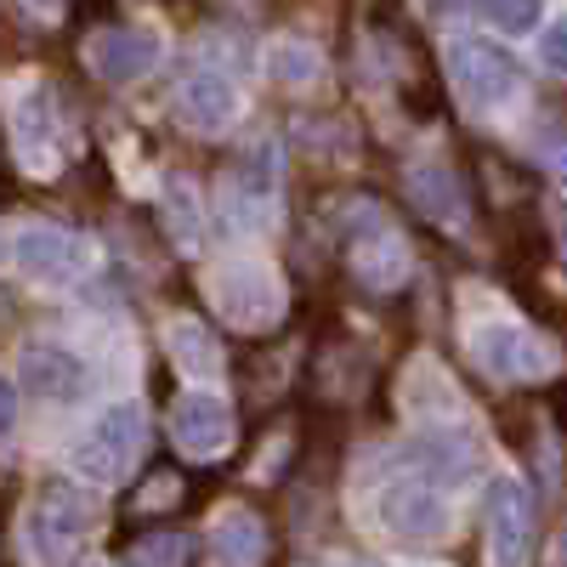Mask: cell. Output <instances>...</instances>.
<instances>
[{
  "mask_svg": "<svg viewBox=\"0 0 567 567\" xmlns=\"http://www.w3.org/2000/svg\"><path fill=\"white\" fill-rule=\"evenodd\" d=\"M182 561H187V539L182 534H148V539L125 545L120 567H182Z\"/></svg>",
  "mask_w": 567,
  "mask_h": 567,
  "instance_id": "19",
  "label": "cell"
},
{
  "mask_svg": "<svg viewBox=\"0 0 567 567\" xmlns=\"http://www.w3.org/2000/svg\"><path fill=\"white\" fill-rule=\"evenodd\" d=\"M159 63V34L154 29H109L91 40V69H97L109 85H136Z\"/></svg>",
  "mask_w": 567,
  "mask_h": 567,
  "instance_id": "10",
  "label": "cell"
},
{
  "mask_svg": "<svg viewBox=\"0 0 567 567\" xmlns=\"http://www.w3.org/2000/svg\"><path fill=\"white\" fill-rule=\"evenodd\" d=\"M18 142H23V159H29V171H40V176H58L63 165H69V131H63V114H58V97L52 91H29L23 97V109H18Z\"/></svg>",
  "mask_w": 567,
  "mask_h": 567,
  "instance_id": "7",
  "label": "cell"
},
{
  "mask_svg": "<svg viewBox=\"0 0 567 567\" xmlns=\"http://www.w3.org/2000/svg\"><path fill=\"white\" fill-rule=\"evenodd\" d=\"M165 494H176V477H171V471H159V477H154L148 488H142V499H136V505H142V511H159V499H165Z\"/></svg>",
  "mask_w": 567,
  "mask_h": 567,
  "instance_id": "24",
  "label": "cell"
},
{
  "mask_svg": "<svg viewBox=\"0 0 567 567\" xmlns=\"http://www.w3.org/2000/svg\"><path fill=\"white\" fill-rule=\"evenodd\" d=\"M347 267H352L358 284H369V290H392V284H403L409 250H403V239L392 227H363L347 245Z\"/></svg>",
  "mask_w": 567,
  "mask_h": 567,
  "instance_id": "14",
  "label": "cell"
},
{
  "mask_svg": "<svg viewBox=\"0 0 567 567\" xmlns=\"http://www.w3.org/2000/svg\"><path fill=\"white\" fill-rule=\"evenodd\" d=\"M381 523L398 539H437L449 528V505H443L437 488H425V483H392L381 494Z\"/></svg>",
  "mask_w": 567,
  "mask_h": 567,
  "instance_id": "9",
  "label": "cell"
},
{
  "mask_svg": "<svg viewBox=\"0 0 567 567\" xmlns=\"http://www.w3.org/2000/svg\"><path fill=\"white\" fill-rule=\"evenodd\" d=\"M210 301L233 329H272L284 318V284L261 256H221L210 272Z\"/></svg>",
  "mask_w": 567,
  "mask_h": 567,
  "instance_id": "1",
  "label": "cell"
},
{
  "mask_svg": "<svg viewBox=\"0 0 567 567\" xmlns=\"http://www.w3.org/2000/svg\"><path fill=\"white\" fill-rule=\"evenodd\" d=\"M165 227H171V239L182 256H194L205 245V210H199V194L187 182H171V194H165Z\"/></svg>",
  "mask_w": 567,
  "mask_h": 567,
  "instance_id": "18",
  "label": "cell"
},
{
  "mask_svg": "<svg viewBox=\"0 0 567 567\" xmlns=\"http://www.w3.org/2000/svg\"><path fill=\"white\" fill-rule=\"evenodd\" d=\"M23 392H34L45 403H69L85 392V363L63 347H29L23 352Z\"/></svg>",
  "mask_w": 567,
  "mask_h": 567,
  "instance_id": "15",
  "label": "cell"
},
{
  "mask_svg": "<svg viewBox=\"0 0 567 567\" xmlns=\"http://www.w3.org/2000/svg\"><path fill=\"white\" fill-rule=\"evenodd\" d=\"M80 261H85V245L74 239L69 227H29V233H18V267L29 272V278H45V284H63V278H74L80 272Z\"/></svg>",
  "mask_w": 567,
  "mask_h": 567,
  "instance_id": "13",
  "label": "cell"
},
{
  "mask_svg": "<svg viewBox=\"0 0 567 567\" xmlns=\"http://www.w3.org/2000/svg\"><path fill=\"white\" fill-rule=\"evenodd\" d=\"M449 80L471 103H505L516 91V63H511V52H499L488 40H454L449 45Z\"/></svg>",
  "mask_w": 567,
  "mask_h": 567,
  "instance_id": "6",
  "label": "cell"
},
{
  "mask_svg": "<svg viewBox=\"0 0 567 567\" xmlns=\"http://www.w3.org/2000/svg\"><path fill=\"white\" fill-rule=\"evenodd\" d=\"M7 323H12V296L0 290V329H7Z\"/></svg>",
  "mask_w": 567,
  "mask_h": 567,
  "instance_id": "26",
  "label": "cell"
},
{
  "mask_svg": "<svg viewBox=\"0 0 567 567\" xmlns=\"http://www.w3.org/2000/svg\"><path fill=\"white\" fill-rule=\"evenodd\" d=\"M267 556H272V534L256 511L233 505L210 523V561L216 567H267Z\"/></svg>",
  "mask_w": 567,
  "mask_h": 567,
  "instance_id": "12",
  "label": "cell"
},
{
  "mask_svg": "<svg viewBox=\"0 0 567 567\" xmlns=\"http://www.w3.org/2000/svg\"><path fill=\"white\" fill-rule=\"evenodd\" d=\"M142 460V409L114 403L91 420V432L74 443V465L91 483H125L131 465Z\"/></svg>",
  "mask_w": 567,
  "mask_h": 567,
  "instance_id": "4",
  "label": "cell"
},
{
  "mask_svg": "<svg viewBox=\"0 0 567 567\" xmlns=\"http://www.w3.org/2000/svg\"><path fill=\"white\" fill-rule=\"evenodd\" d=\"M91 523H97V511H91V499H85L74 483L52 477V483L34 488V505H29V545L40 550L45 567H63V561L74 556V545L91 534Z\"/></svg>",
  "mask_w": 567,
  "mask_h": 567,
  "instance_id": "2",
  "label": "cell"
},
{
  "mask_svg": "<svg viewBox=\"0 0 567 567\" xmlns=\"http://www.w3.org/2000/svg\"><path fill=\"white\" fill-rule=\"evenodd\" d=\"M539 58H545V69L567 74V18L545 29V40H539Z\"/></svg>",
  "mask_w": 567,
  "mask_h": 567,
  "instance_id": "22",
  "label": "cell"
},
{
  "mask_svg": "<svg viewBox=\"0 0 567 567\" xmlns=\"http://www.w3.org/2000/svg\"><path fill=\"white\" fill-rule=\"evenodd\" d=\"M471 352H477V363L483 369H494V374H550L556 369V347L545 341V336H534V329H523V323H488L477 341H471Z\"/></svg>",
  "mask_w": 567,
  "mask_h": 567,
  "instance_id": "8",
  "label": "cell"
},
{
  "mask_svg": "<svg viewBox=\"0 0 567 567\" xmlns=\"http://www.w3.org/2000/svg\"><path fill=\"white\" fill-rule=\"evenodd\" d=\"M483 12H488V23L505 29V34H528V29L539 23V0H483Z\"/></svg>",
  "mask_w": 567,
  "mask_h": 567,
  "instance_id": "21",
  "label": "cell"
},
{
  "mask_svg": "<svg viewBox=\"0 0 567 567\" xmlns=\"http://www.w3.org/2000/svg\"><path fill=\"white\" fill-rule=\"evenodd\" d=\"M409 199H414L420 216H432V221H465V187L443 165H414L409 171Z\"/></svg>",
  "mask_w": 567,
  "mask_h": 567,
  "instance_id": "17",
  "label": "cell"
},
{
  "mask_svg": "<svg viewBox=\"0 0 567 567\" xmlns=\"http://www.w3.org/2000/svg\"><path fill=\"white\" fill-rule=\"evenodd\" d=\"M176 114H182V125H194V131L216 136V131H227L233 120H239V91H233L227 74L199 69V74H187V80H182V91H176Z\"/></svg>",
  "mask_w": 567,
  "mask_h": 567,
  "instance_id": "11",
  "label": "cell"
},
{
  "mask_svg": "<svg viewBox=\"0 0 567 567\" xmlns=\"http://www.w3.org/2000/svg\"><path fill=\"white\" fill-rule=\"evenodd\" d=\"M545 154L556 171H567V131H545Z\"/></svg>",
  "mask_w": 567,
  "mask_h": 567,
  "instance_id": "25",
  "label": "cell"
},
{
  "mask_svg": "<svg viewBox=\"0 0 567 567\" xmlns=\"http://www.w3.org/2000/svg\"><path fill=\"white\" fill-rule=\"evenodd\" d=\"M171 449L182 460H194V465H210L233 449V437H239V420H233V409L216 398V392H199V386H187L171 398Z\"/></svg>",
  "mask_w": 567,
  "mask_h": 567,
  "instance_id": "3",
  "label": "cell"
},
{
  "mask_svg": "<svg viewBox=\"0 0 567 567\" xmlns=\"http://www.w3.org/2000/svg\"><path fill=\"white\" fill-rule=\"evenodd\" d=\"M165 352H171V363L182 369V374H216L221 369V347H216V329L210 323H199V318H187V312H176L171 323H165Z\"/></svg>",
  "mask_w": 567,
  "mask_h": 567,
  "instance_id": "16",
  "label": "cell"
},
{
  "mask_svg": "<svg viewBox=\"0 0 567 567\" xmlns=\"http://www.w3.org/2000/svg\"><path fill=\"white\" fill-rule=\"evenodd\" d=\"M18 425V386L7 381V374H0V437H7Z\"/></svg>",
  "mask_w": 567,
  "mask_h": 567,
  "instance_id": "23",
  "label": "cell"
},
{
  "mask_svg": "<svg viewBox=\"0 0 567 567\" xmlns=\"http://www.w3.org/2000/svg\"><path fill=\"white\" fill-rule=\"evenodd\" d=\"M483 528H488V561L494 567H528L534 550V499L523 483H488V505H483Z\"/></svg>",
  "mask_w": 567,
  "mask_h": 567,
  "instance_id": "5",
  "label": "cell"
},
{
  "mask_svg": "<svg viewBox=\"0 0 567 567\" xmlns=\"http://www.w3.org/2000/svg\"><path fill=\"white\" fill-rule=\"evenodd\" d=\"M267 63H272V74H278L284 85H307V80L318 74V58H312V45H296V40H278Z\"/></svg>",
  "mask_w": 567,
  "mask_h": 567,
  "instance_id": "20",
  "label": "cell"
}]
</instances>
